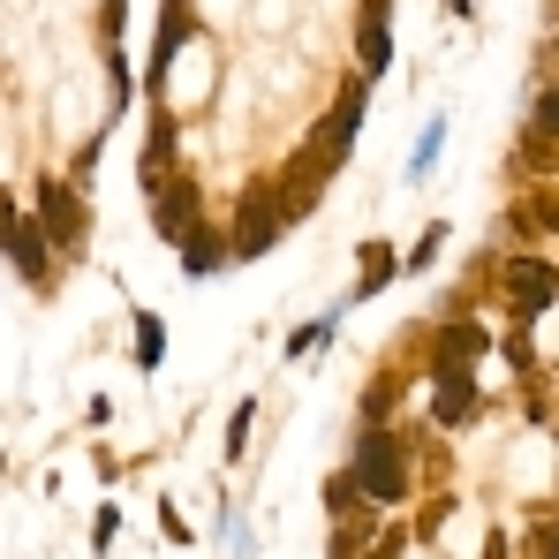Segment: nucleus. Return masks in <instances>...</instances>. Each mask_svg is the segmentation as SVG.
<instances>
[{
    "label": "nucleus",
    "mask_w": 559,
    "mask_h": 559,
    "mask_svg": "<svg viewBox=\"0 0 559 559\" xmlns=\"http://www.w3.org/2000/svg\"><path fill=\"white\" fill-rule=\"evenodd\" d=\"M341 468L356 476V491L371 499L378 514L416 499V439H408L401 424H356V447H348Z\"/></svg>",
    "instance_id": "obj_1"
},
{
    "label": "nucleus",
    "mask_w": 559,
    "mask_h": 559,
    "mask_svg": "<svg viewBox=\"0 0 559 559\" xmlns=\"http://www.w3.org/2000/svg\"><path fill=\"white\" fill-rule=\"evenodd\" d=\"M38 227H46V242L61 258H84L92 250V204H84V189L69 182V175H46L38 182Z\"/></svg>",
    "instance_id": "obj_2"
},
{
    "label": "nucleus",
    "mask_w": 559,
    "mask_h": 559,
    "mask_svg": "<svg viewBox=\"0 0 559 559\" xmlns=\"http://www.w3.org/2000/svg\"><path fill=\"white\" fill-rule=\"evenodd\" d=\"M0 250H8V265L31 280V287H53V265H61V250L46 242L38 212H15V197H0Z\"/></svg>",
    "instance_id": "obj_3"
},
{
    "label": "nucleus",
    "mask_w": 559,
    "mask_h": 559,
    "mask_svg": "<svg viewBox=\"0 0 559 559\" xmlns=\"http://www.w3.org/2000/svg\"><path fill=\"white\" fill-rule=\"evenodd\" d=\"M424 378H431V424H439V431H468L476 408H484V393H476V364H462V356H431Z\"/></svg>",
    "instance_id": "obj_4"
},
{
    "label": "nucleus",
    "mask_w": 559,
    "mask_h": 559,
    "mask_svg": "<svg viewBox=\"0 0 559 559\" xmlns=\"http://www.w3.org/2000/svg\"><path fill=\"white\" fill-rule=\"evenodd\" d=\"M287 227H295V219L280 212L273 189H250V197H242V212H235V227H227V258H235V265H250V258H273Z\"/></svg>",
    "instance_id": "obj_5"
},
{
    "label": "nucleus",
    "mask_w": 559,
    "mask_h": 559,
    "mask_svg": "<svg viewBox=\"0 0 559 559\" xmlns=\"http://www.w3.org/2000/svg\"><path fill=\"white\" fill-rule=\"evenodd\" d=\"M499 287H507V310H514L522 325H537V318L559 302V265L514 250V258H499Z\"/></svg>",
    "instance_id": "obj_6"
},
{
    "label": "nucleus",
    "mask_w": 559,
    "mask_h": 559,
    "mask_svg": "<svg viewBox=\"0 0 559 559\" xmlns=\"http://www.w3.org/2000/svg\"><path fill=\"white\" fill-rule=\"evenodd\" d=\"M364 106H371V84H364V76H356V84H341L333 114L310 129V144H302V152H318L325 167H341V159H348V144H356V129H364Z\"/></svg>",
    "instance_id": "obj_7"
},
{
    "label": "nucleus",
    "mask_w": 559,
    "mask_h": 559,
    "mask_svg": "<svg viewBox=\"0 0 559 559\" xmlns=\"http://www.w3.org/2000/svg\"><path fill=\"white\" fill-rule=\"evenodd\" d=\"M175 258H182V280H219L235 265V258H227V227H204V219H197L182 242H175Z\"/></svg>",
    "instance_id": "obj_8"
},
{
    "label": "nucleus",
    "mask_w": 559,
    "mask_h": 559,
    "mask_svg": "<svg viewBox=\"0 0 559 559\" xmlns=\"http://www.w3.org/2000/svg\"><path fill=\"white\" fill-rule=\"evenodd\" d=\"M356 46H364V61H356V69H364V84H378V76L393 69V15H385V0L364 8V38H356Z\"/></svg>",
    "instance_id": "obj_9"
},
{
    "label": "nucleus",
    "mask_w": 559,
    "mask_h": 559,
    "mask_svg": "<svg viewBox=\"0 0 559 559\" xmlns=\"http://www.w3.org/2000/svg\"><path fill=\"white\" fill-rule=\"evenodd\" d=\"M129 364L144 378L167 371V318H159V310H136V325H129Z\"/></svg>",
    "instance_id": "obj_10"
},
{
    "label": "nucleus",
    "mask_w": 559,
    "mask_h": 559,
    "mask_svg": "<svg viewBox=\"0 0 559 559\" xmlns=\"http://www.w3.org/2000/svg\"><path fill=\"white\" fill-rule=\"evenodd\" d=\"M318 499H325V514H333V522H371V514H378L371 499L356 491V476H348V468H333V476L318 484Z\"/></svg>",
    "instance_id": "obj_11"
},
{
    "label": "nucleus",
    "mask_w": 559,
    "mask_h": 559,
    "mask_svg": "<svg viewBox=\"0 0 559 559\" xmlns=\"http://www.w3.org/2000/svg\"><path fill=\"white\" fill-rule=\"evenodd\" d=\"M385 280H401V258H393L385 242H364V273H356V287H348V310H356V302H371Z\"/></svg>",
    "instance_id": "obj_12"
},
{
    "label": "nucleus",
    "mask_w": 559,
    "mask_h": 559,
    "mask_svg": "<svg viewBox=\"0 0 559 559\" xmlns=\"http://www.w3.org/2000/svg\"><path fill=\"white\" fill-rule=\"evenodd\" d=\"M341 318H348V302H333L325 318H310V325H295V333H287V364H302V356H318V348H325V341L341 333Z\"/></svg>",
    "instance_id": "obj_13"
},
{
    "label": "nucleus",
    "mask_w": 559,
    "mask_h": 559,
    "mask_svg": "<svg viewBox=\"0 0 559 559\" xmlns=\"http://www.w3.org/2000/svg\"><path fill=\"white\" fill-rule=\"evenodd\" d=\"M439 152H447V114H431V121H424L416 152H408V182H424V175L439 167Z\"/></svg>",
    "instance_id": "obj_14"
},
{
    "label": "nucleus",
    "mask_w": 559,
    "mask_h": 559,
    "mask_svg": "<svg viewBox=\"0 0 559 559\" xmlns=\"http://www.w3.org/2000/svg\"><path fill=\"white\" fill-rule=\"evenodd\" d=\"M250 424H258V393H242V401H235V416H227V468L250 462Z\"/></svg>",
    "instance_id": "obj_15"
},
{
    "label": "nucleus",
    "mask_w": 559,
    "mask_h": 559,
    "mask_svg": "<svg viewBox=\"0 0 559 559\" xmlns=\"http://www.w3.org/2000/svg\"><path fill=\"white\" fill-rule=\"evenodd\" d=\"M439 250H447V219H431V227H424V242L401 258V273H431V265H439Z\"/></svg>",
    "instance_id": "obj_16"
},
{
    "label": "nucleus",
    "mask_w": 559,
    "mask_h": 559,
    "mask_svg": "<svg viewBox=\"0 0 559 559\" xmlns=\"http://www.w3.org/2000/svg\"><path fill=\"white\" fill-rule=\"evenodd\" d=\"M530 129H537V144H559V84L537 92V121H530Z\"/></svg>",
    "instance_id": "obj_17"
},
{
    "label": "nucleus",
    "mask_w": 559,
    "mask_h": 559,
    "mask_svg": "<svg viewBox=\"0 0 559 559\" xmlns=\"http://www.w3.org/2000/svg\"><path fill=\"white\" fill-rule=\"evenodd\" d=\"M114 537H121V507H98V522H92V552H114Z\"/></svg>",
    "instance_id": "obj_18"
},
{
    "label": "nucleus",
    "mask_w": 559,
    "mask_h": 559,
    "mask_svg": "<svg viewBox=\"0 0 559 559\" xmlns=\"http://www.w3.org/2000/svg\"><path fill=\"white\" fill-rule=\"evenodd\" d=\"M159 530H167V537H175V545H197V530H189L182 514H175V499H159Z\"/></svg>",
    "instance_id": "obj_19"
},
{
    "label": "nucleus",
    "mask_w": 559,
    "mask_h": 559,
    "mask_svg": "<svg viewBox=\"0 0 559 559\" xmlns=\"http://www.w3.org/2000/svg\"><path fill=\"white\" fill-rule=\"evenodd\" d=\"M439 8H447V15H476V0H439Z\"/></svg>",
    "instance_id": "obj_20"
}]
</instances>
